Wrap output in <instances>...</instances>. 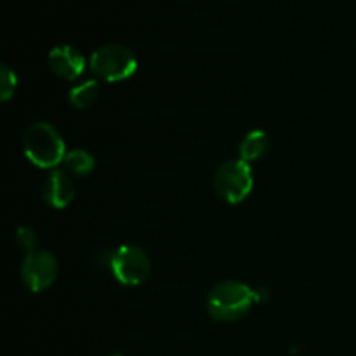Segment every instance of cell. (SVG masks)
<instances>
[{
    "label": "cell",
    "mask_w": 356,
    "mask_h": 356,
    "mask_svg": "<svg viewBox=\"0 0 356 356\" xmlns=\"http://www.w3.org/2000/svg\"><path fill=\"white\" fill-rule=\"evenodd\" d=\"M256 302V294L242 282L226 280L216 285L207 299V309L218 322H236L243 318Z\"/></svg>",
    "instance_id": "1"
},
{
    "label": "cell",
    "mask_w": 356,
    "mask_h": 356,
    "mask_svg": "<svg viewBox=\"0 0 356 356\" xmlns=\"http://www.w3.org/2000/svg\"><path fill=\"white\" fill-rule=\"evenodd\" d=\"M24 155L40 169H52L65 160V141L58 129L47 122L30 125L23 139Z\"/></svg>",
    "instance_id": "2"
},
{
    "label": "cell",
    "mask_w": 356,
    "mask_h": 356,
    "mask_svg": "<svg viewBox=\"0 0 356 356\" xmlns=\"http://www.w3.org/2000/svg\"><path fill=\"white\" fill-rule=\"evenodd\" d=\"M90 68L106 82H122L134 75L138 70V59L125 45L106 44L92 52Z\"/></svg>",
    "instance_id": "3"
},
{
    "label": "cell",
    "mask_w": 356,
    "mask_h": 356,
    "mask_svg": "<svg viewBox=\"0 0 356 356\" xmlns=\"http://www.w3.org/2000/svg\"><path fill=\"white\" fill-rule=\"evenodd\" d=\"M214 186L219 197L228 204H240L254 188V172L250 163L243 160H228L216 170Z\"/></svg>",
    "instance_id": "4"
},
{
    "label": "cell",
    "mask_w": 356,
    "mask_h": 356,
    "mask_svg": "<svg viewBox=\"0 0 356 356\" xmlns=\"http://www.w3.org/2000/svg\"><path fill=\"white\" fill-rule=\"evenodd\" d=\"M120 284L124 285H139L146 282L152 271L148 254L136 245H122L111 252L110 268Z\"/></svg>",
    "instance_id": "5"
},
{
    "label": "cell",
    "mask_w": 356,
    "mask_h": 356,
    "mask_svg": "<svg viewBox=\"0 0 356 356\" xmlns=\"http://www.w3.org/2000/svg\"><path fill=\"white\" fill-rule=\"evenodd\" d=\"M21 278L31 292H44L58 278V259L47 250H33L24 256Z\"/></svg>",
    "instance_id": "6"
},
{
    "label": "cell",
    "mask_w": 356,
    "mask_h": 356,
    "mask_svg": "<svg viewBox=\"0 0 356 356\" xmlns=\"http://www.w3.org/2000/svg\"><path fill=\"white\" fill-rule=\"evenodd\" d=\"M49 66L52 73L66 80L79 79L86 68V58L72 45H58L49 52Z\"/></svg>",
    "instance_id": "7"
},
{
    "label": "cell",
    "mask_w": 356,
    "mask_h": 356,
    "mask_svg": "<svg viewBox=\"0 0 356 356\" xmlns=\"http://www.w3.org/2000/svg\"><path fill=\"white\" fill-rule=\"evenodd\" d=\"M75 197V186L65 170H54L44 188V200L54 209H65Z\"/></svg>",
    "instance_id": "8"
},
{
    "label": "cell",
    "mask_w": 356,
    "mask_h": 356,
    "mask_svg": "<svg viewBox=\"0 0 356 356\" xmlns=\"http://www.w3.org/2000/svg\"><path fill=\"white\" fill-rule=\"evenodd\" d=\"M270 149V138L264 131H252L243 138L240 145V160L250 163L263 159Z\"/></svg>",
    "instance_id": "9"
},
{
    "label": "cell",
    "mask_w": 356,
    "mask_h": 356,
    "mask_svg": "<svg viewBox=\"0 0 356 356\" xmlns=\"http://www.w3.org/2000/svg\"><path fill=\"white\" fill-rule=\"evenodd\" d=\"M68 97L73 106L79 108V110H86L90 104L96 103V99L99 97V83L96 80H86V82L73 87Z\"/></svg>",
    "instance_id": "10"
},
{
    "label": "cell",
    "mask_w": 356,
    "mask_h": 356,
    "mask_svg": "<svg viewBox=\"0 0 356 356\" xmlns=\"http://www.w3.org/2000/svg\"><path fill=\"white\" fill-rule=\"evenodd\" d=\"M66 170L73 176H87L94 170V156L87 153L86 149H72L66 153L65 160Z\"/></svg>",
    "instance_id": "11"
},
{
    "label": "cell",
    "mask_w": 356,
    "mask_h": 356,
    "mask_svg": "<svg viewBox=\"0 0 356 356\" xmlns=\"http://www.w3.org/2000/svg\"><path fill=\"white\" fill-rule=\"evenodd\" d=\"M17 79L9 66L2 65V75H0V92H2V101H7L16 92Z\"/></svg>",
    "instance_id": "12"
},
{
    "label": "cell",
    "mask_w": 356,
    "mask_h": 356,
    "mask_svg": "<svg viewBox=\"0 0 356 356\" xmlns=\"http://www.w3.org/2000/svg\"><path fill=\"white\" fill-rule=\"evenodd\" d=\"M16 238H17V243H19L24 250H28V252H33L38 242L37 233H35L31 228H28V226H21V228H17Z\"/></svg>",
    "instance_id": "13"
},
{
    "label": "cell",
    "mask_w": 356,
    "mask_h": 356,
    "mask_svg": "<svg viewBox=\"0 0 356 356\" xmlns=\"http://www.w3.org/2000/svg\"><path fill=\"white\" fill-rule=\"evenodd\" d=\"M111 356H122V355H111Z\"/></svg>",
    "instance_id": "14"
}]
</instances>
